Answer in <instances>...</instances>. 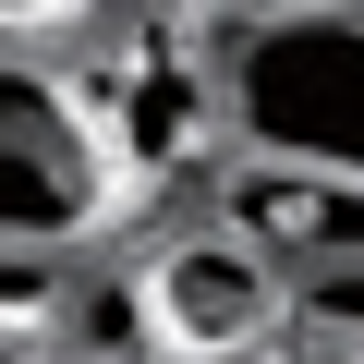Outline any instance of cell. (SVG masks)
Returning a JSON list of instances; mask_svg holds the SVG:
<instances>
[{"mask_svg": "<svg viewBox=\"0 0 364 364\" xmlns=\"http://www.w3.org/2000/svg\"><path fill=\"white\" fill-rule=\"evenodd\" d=\"M219 109H231L243 158L364 182V13H291V25L231 37Z\"/></svg>", "mask_w": 364, "mask_h": 364, "instance_id": "cell-1", "label": "cell"}, {"mask_svg": "<svg viewBox=\"0 0 364 364\" xmlns=\"http://www.w3.org/2000/svg\"><path fill=\"white\" fill-rule=\"evenodd\" d=\"M109 219V134H97V97L73 109L61 73L13 61L0 73V243L13 255H61Z\"/></svg>", "mask_w": 364, "mask_h": 364, "instance_id": "cell-2", "label": "cell"}, {"mask_svg": "<svg viewBox=\"0 0 364 364\" xmlns=\"http://www.w3.org/2000/svg\"><path fill=\"white\" fill-rule=\"evenodd\" d=\"M291 316V267L243 231V219H207V231H170L146 255V328L170 364H243L267 352Z\"/></svg>", "mask_w": 364, "mask_h": 364, "instance_id": "cell-3", "label": "cell"}, {"mask_svg": "<svg viewBox=\"0 0 364 364\" xmlns=\"http://www.w3.org/2000/svg\"><path fill=\"white\" fill-rule=\"evenodd\" d=\"M219 219H243V231H255V243H267V255L304 279V267H340V255H364V182H328V170L243 158Z\"/></svg>", "mask_w": 364, "mask_h": 364, "instance_id": "cell-4", "label": "cell"}, {"mask_svg": "<svg viewBox=\"0 0 364 364\" xmlns=\"http://www.w3.org/2000/svg\"><path fill=\"white\" fill-rule=\"evenodd\" d=\"M291 316H304V340H328V352H352V364H364V255L304 267V279H291Z\"/></svg>", "mask_w": 364, "mask_h": 364, "instance_id": "cell-5", "label": "cell"}, {"mask_svg": "<svg viewBox=\"0 0 364 364\" xmlns=\"http://www.w3.org/2000/svg\"><path fill=\"white\" fill-rule=\"evenodd\" d=\"M73 13H97V0H0V25H13V37H49V25H73Z\"/></svg>", "mask_w": 364, "mask_h": 364, "instance_id": "cell-6", "label": "cell"}, {"mask_svg": "<svg viewBox=\"0 0 364 364\" xmlns=\"http://www.w3.org/2000/svg\"><path fill=\"white\" fill-rule=\"evenodd\" d=\"M231 13V37H255V25H291V13H340V0H219Z\"/></svg>", "mask_w": 364, "mask_h": 364, "instance_id": "cell-7", "label": "cell"}, {"mask_svg": "<svg viewBox=\"0 0 364 364\" xmlns=\"http://www.w3.org/2000/svg\"><path fill=\"white\" fill-rule=\"evenodd\" d=\"M243 364H279V352H243ZM304 364H352V352H328V340H316V352H304Z\"/></svg>", "mask_w": 364, "mask_h": 364, "instance_id": "cell-8", "label": "cell"}]
</instances>
